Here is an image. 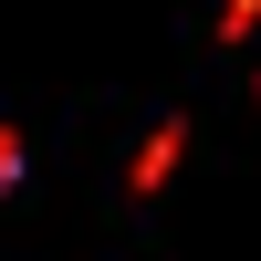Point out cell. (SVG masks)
<instances>
[{"mask_svg": "<svg viewBox=\"0 0 261 261\" xmlns=\"http://www.w3.org/2000/svg\"><path fill=\"white\" fill-rule=\"evenodd\" d=\"M11 178H21V146H11V136H0V188H11Z\"/></svg>", "mask_w": 261, "mask_h": 261, "instance_id": "obj_2", "label": "cell"}, {"mask_svg": "<svg viewBox=\"0 0 261 261\" xmlns=\"http://www.w3.org/2000/svg\"><path fill=\"white\" fill-rule=\"evenodd\" d=\"M167 167H178V125H157V136H146V157H136V188H167Z\"/></svg>", "mask_w": 261, "mask_h": 261, "instance_id": "obj_1", "label": "cell"}]
</instances>
